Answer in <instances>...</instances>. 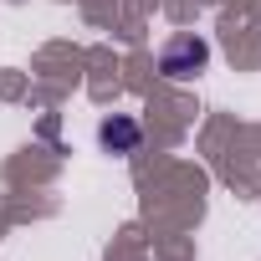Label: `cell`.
<instances>
[{"mask_svg": "<svg viewBox=\"0 0 261 261\" xmlns=\"http://www.w3.org/2000/svg\"><path fill=\"white\" fill-rule=\"evenodd\" d=\"M205 67H210V41L195 31H179L159 46V77H169V82H190Z\"/></svg>", "mask_w": 261, "mask_h": 261, "instance_id": "cell-1", "label": "cell"}, {"mask_svg": "<svg viewBox=\"0 0 261 261\" xmlns=\"http://www.w3.org/2000/svg\"><path fill=\"white\" fill-rule=\"evenodd\" d=\"M97 144H102L108 154H134V149L144 144V128H139V118L113 113V118H102V123H97Z\"/></svg>", "mask_w": 261, "mask_h": 261, "instance_id": "cell-2", "label": "cell"}]
</instances>
